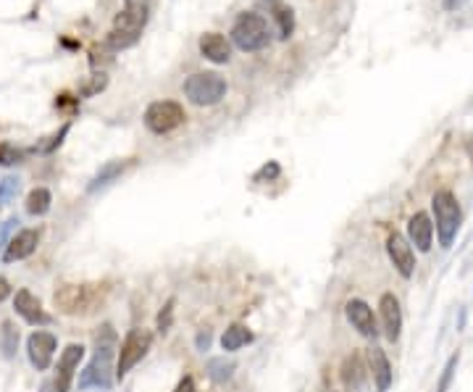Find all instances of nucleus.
Segmentation results:
<instances>
[{
    "label": "nucleus",
    "instance_id": "15",
    "mask_svg": "<svg viewBox=\"0 0 473 392\" xmlns=\"http://www.w3.org/2000/svg\"><path fill=\"white\" fill-rule=\"evenodd\" d=\"M368 371H371L374 384H376L378 392L390 390L392 387V363L381 347H371V350H368Z\"/></svg>",
    "mask_w": 473,
    "mask_h": 392
},
{
    "label": "nucleus",
    "instance_id": "25",
    "mask_svg": "<svg viewBox=\"0 0 473 392\" xmlns=\"http://www.w3.org/2000/svg\"><path fill=\"white\" fill-rule=\"evenodd\" d=\"M137 40H140V35H137V32H127V29H111V32H108L106 42L118 53V50L131 48V45L137 42Z\"/></svg>",
    "mask_w": 473,
    "mask_h": 392
},
{
    "label": "nucleus",
    "instance_id": "35",
    "mask_svg": "<svg viewBox=\"0 0 473 392\" xmlns=\"http://www.w3.org/2000/svg\"><path fill=\"white\" fill-rule=\"evenodd\" d=\"M174 392H198V387H195V379H192V377H184V379H182L177 387H174Z\"/></svg>",
    "mask_w": 473,
    "mask_h": 392
},
{
    "label": "nucleus",
    "instance_id": "19",
    "mask_svg": "<svg viewBox=\"0 0 473 392\" xmlns=\"http://www.w3.org/2000/svg\"><path fill=\"white\" fill-rule=\"evenodd\" d=\"M342 382L344 387L350 392H360L363 390V382H366V366L360 356H347L342 363Z\"/></svg>",
    "mask_w": 473,
    "mask_h": 392
},
{
    "label": "nucleus",
    "instance_id": "39",
    "mask_svg": "<svg viewBox=\"0 0 473 392\" xmlns=\"http://www.w3.org/2000/svg\"><path fill=\"white\" fill-rule=\"evenodd\" d=\"M40 392H58V390H56V384H53V379H47L45 384H42V390H40Z\"/></svg>",
    "mask_w": 473,
    "mask_h": 392
},
{
    "label": "nucleus",
    "instance_id": "16",
    "mask_svg": "<svg viewBox=\"0 0 473 392\" xmlns=\"http://www.w3.org/2000/svg\"><path fill=\"white\" fill-rule=\"evenodd\" d=\"M198 45H200L202 58L213 61V63H229V58H232V45L218 32H205Z\"/></svg>",
    "mask_w": 473,
    "mask_h": 392
},
{
    "label": "nucleus",
    "instance_id": "37",
    "mask_svg": "<svg viewBox=\"0 0 473 392\" xmlns=\"http://www.w3.org/2000/svg\"><path fill=\"white\" fill-rule=\"evenodd\" d=\"M6 297H11V282H8L6 276H0V303H3Z\"/></svg>",
    "mask_w": 473,
    "mask_h": 392
},
{
    "label": "nucleus",
    "instance_id": "20",
    "mask_svg": "<svg viewBox=\"0 0 473 392\" xmlns=\"http://www.w3.org/2000/svg\"><path fill=\"white\" fill-rule=\"evenodd\" d=\"M248 343H252V332H250L245 324H232L224 334H221V347L226 353H234L239 347H245Z\"/></svg>",
    "mask_w": 473,
    "mask_h": 392
},
{
    "label": "nucleus",
    "instance_id": "11",
    "mask_svg": "<svg viewBox=\"0 0 473 392\" xmlns=\"http://www.w3.org/2000/svg\"><path fill=\"white\" fill-rule=\"evenodd\" d=\"M378 311H381V327H384V337L390 343H397L402 334V308L400 300L394 292H384L378 300Z\"/></svg>",
    "mask_w": 473,
    "mask_h": 392
},
{
    "label": "nucleus",
    "instance_id": "34",
    "mask_svg": "<svg viewBox=\"0 0 473 392\" xmlns=\"http://www.w3.org/2000/svg\"><path fill=\"white\" fill-rule=\"evenodd\" d=\"M69 130H71V124H63V127H61V130L56 132V134H53V137H50V140L42 145V148H40V153H53V150H56V148L63 143V137L69 134Z\"/></svg>",
    "mask_w": 473,
    "mask_h": 392
},
{
    "label": "nucleus",
    "instance_id": "28",
    "mask_svg": "<svg viewBox=\"0 0 473 392\" xmlns=\"http://www.w3.org/2000/svg\"><path fill=\"white\" fill-rule=\"evenodd\" d=\"M22 190V179L19 177H3L0 179V208H6L8 203Z\"/></svg>",
    "mask_w": 473,
    "mask_h": 392
},
{
    "label": "nucleus",
    "instance_id": "8",
    "mask_svg": "<svg viewBox=\"0 0 473 392\" xmlns=\"http://www.w3.org/2000/svg\"><path fill=\"white\" fill-rule=\"evenodd\" d=\"M56 350H58V340H56L53 332L37 329V332H32L29 340H26V356H29V363H32L37 371H47V368H50Z\"/></svg>",
    "mask_w": 473,
    "mask_h": 392
},
{
    "label": "nucleus",
    "instance_id": "33",
    "mask_svg": "<svg viewBox=\"0 0 473 392\" xmlns=\"http://www.w3.org/2000/svg\"><path fill=\"white\" fill-rule=\"evenodd\" d=\"M279 174H282V166H279L276 161H268V164H263V166L255 171L252 182H266V179H276Z\"/></svg>",
    "mask_w": 473,
    "mask_h": 392
},
{
    "label": "nucleus",
    "instance_id": "1",
    "mask_svg": "<svg viewBox=\"0 0 473 392\" xmlns=\"http://www.w3.org/2000/svg\"><path fill=\"white\" fill-rule=\"evenodd\" d=\"M111 287L106 282H95V285H63L53 295V303L61 313L66 316H90L100 306H106Z\"/></svg>",
    "mask_w": 473,
    "mask_h": 392
},
{
    "label": "nucleus",
    "instance_id": "5",
    "mask_svg": "<svg viewBox=\"0 0 473 392\" xmlns=\"http://www.w3.org/2000/svg\"><path fill=\"white\" fill-rule=\"evenodd\" d=\"M226 90V79L216 72H198L184 82V95L192 106H216L224 100Z\"/></svg>",
    "mask_w": 473,
    "mask_h": 392
},
{
    "label": "nucleus",
    "instance_id": "23",
    "mask_svg": "<svg viewBox=\"0 0 473 392\" xmlns=\"http://www.w3.org/2000/svg\"><path fill=\"white\" fill-rule=\"evenodd\" d=\"M16 347H19V329L13 327V321H3L0 324V350H3V356L13 358Z\"/></svg>",
    "mask_w": 473,
    "mask_h": 392
},
{
    "label": "nucleus",
    "instance_id": "18",
    "mask_svg": "<svg viewBox=\"0 0 473 392\" xmlns=\"http://www.w3.org/2000/svg\"><path fill=\"white\" fill-rule=\"evenodd\" d=\"M129 166H131V161H108L106 166L93 177V182L87 185V192H97V190H103V187H108L111 182H116Z\"/></svg>",
    "mask_w": 473,
    "mask_h": 392
},
{
    "label": "nucleus",
    "instance_id": "27",
    "mask_svg": "<svg viewBox=\"0 0 473 392\" xmlns=\"http://www.w3.org/2000/svg\"><path fill=\"white\" fill-rule=\"evenodd\" d=\"M232 374H234V363L232 361H226V358H211L208 361V377L213 382H226Z\"/></svg>",
    "mask_w": 473,
    "mask_h": 392
},
{
    "label": "nucleus",
    "instance_id": "41",
    "mask_svg": "<svg viewBox=\"0 0 473 392\" xmlns=\"http://www.w3.org/2000/svg\"><path fill=\"white\" fill-rule=\"evenodd\" d=\"M468 153H471V164H473V143L468 145Z\"/></svg>",
    "mask_w": 473,
    "mask_h": 392
},
{
    "label": "nucleus",
    "instance_id": "22",
    "mask_svg": "<svg viewBox=\"0 0 473 392\" xmlns=\"http://www.w3.org/2000/svg\"><path fill=\"white\" fill-rule=\"evenodd\" d=\"M273 22H276V32L282 40H289L295 32V11L287 6H273Z\"/></svg>",
    "mask_w": 473,
    "mask_h": 392
},
{
    "label": "nucleus",
    "instance_id": "30",
    "mask_svg": "<svg viewBox=\"0 0 473 392\" xmlns=\"http://www.w3.org/2000/svg\"><path fill=\"white\" fill-rule=\"evenodd\" d=\"M106 87H108L106 72H97V74L90 77V82L79 87V97H93V95H97V93H103Z\"/></svg>",
    "mask_w": 473,
    "mask_h": 392
},
{
    "label": "nucleus",
    "instance_id": "26",
    "mask_svg": "<svg viewBox=\"0 0 473 392\" xmlns=\"http://www.w3.org/2000/svg\"><path fill=\"white\" fill-rule=\"evenodd\" d=\"M150 3L153 0H124V13L145 26L147 24V16H150Z\"/></svg>",
    "mask_w": 473,
    "mask_h": 392
},
{
    "label": "nucleus",
    "instance_id": "29",
    "mask_svg": "<svg viewBox=\"0 0 473 392\" xmlns=\"http://www.w3.org/2000/svg\"><path fill=\"white\" fill-rule=\"evenodd\" d=\"M26 150L22 148H16L13 143H0V166H16V164H22Z\"/></svg>",
    "mask_w": 473,
    "mask_h": 392
},
{
    "label": "nucleus",
    "instance_id": "6",
    "mask_svg": "<svg viewBox=\"0 0 473 392\" xmlns=\"http://www.w3.org/2000/svg\"><path fill=\"white\" fill-rule=\"evenodd\" d=\"M184 119H187V113L177 100H155L145 111V127L153 134H168L177 127H182Z\"/></svg>",
    "mask_w": 473,
    "mask_h": 392
},
{
    "label": "nucleus",
    "instance_id": "3",
    "mask_svg": "<svg viewBox=\"0 0 473 392\" xmlns=\"http://www.w3.org/2000/svg\"><path fill=\"white\" fill-rule=\"evenodd\" d=\"M232 42L245 53H255V50L268 48L271 42V29L266 24V19L258 13H239L234 26H232Z\"/></svg>",
    "mask_w": 473,
    "mask_h": 392
},
{
    "label": "nucleus",
    "instance_id": "4",
    "mask_svg": "<svg viewBox=\"0 0 473 392\" xmlns=\"http://www.w3.org/2000/svg\"><path fill=\"white\" fill-rule=\"evenodd\" d=\"M431 208H434V219H437V235H439V245L442 248H449L452 240L458 237V229H460L463 221V211L458 198L449 190H439L431 201Z\"/></svg>",
    "mask_w": 473,
    "mask_h": 392
},
{
    "label": "nucleus",
    "instance_id": "7",
    "mask_svg": "<svg viewBox=\"0 0 473 392\" xmlns=\"http://www.w3.org/2000/svg\"><path fill=\"white\" fill-rule=\"evenodd\" d=\"M150 345H153V334L147 332V329H131V332L124 337L121 347H118L116 377H127L131 368L137 366L142 358L147 356Z\"/></svg>",
    "mask_w": 473,
    "mask_h": 392
},
{
    "label": "nucleus",
    "instance_id": "40",
    "mask_svg": "<svg viewBox=\"0 0 473 392\" xmlns=\"http://www.w3.org/2000/svg\"><path fill=\"white\" fill-rule=\"evenodd\" d=\"M463 0H447V3H444V6H447V8H455V6H460Z\"/></svg>",
    "mask_w": 473,
    "mask_h": 392
},
{
    "label": "nucleus",
    "instance_id": "36",
    "mask_svg": "<svg viewBox=\"0 0 473 392\" xmlns=\"http://www.w3.org/2000/svg\"><path fill=\"white\" fill-rule=\"evenodd\" d=\"M16 224H19V219H16V216H11V219H8L6 224L0 226V242H3V240L8 237V232H11V229H13ZM0 248H3V245H0Z\"/></svg>",
    "mask_w": 473,
    "mask_h": 392
},
{
    "label": "nucleus",
    "instance_id": "32",
    "mask_svg": "<svg viewBox=\"0 0 473 392\" xmlns=\"http://www.w3.org/2000/svg\"><path fill=\"white\" fill-rule=\"evenodd\" d=\"M171 321H174V300H168L163 306V311L158 313V324H155V329L158 332H168L171 329Z\"/></svg>",
    "mask_w": 473,
    "mask_h": 392
},
{
    "label": "nucleus",
    "instance_id": "13",
    "mask_svg": "<svg viewBox=\"0 0 473 392\" xmlns=\"http://www.w3.org/2000/svg\"><path fill=\"white\" fill-rule=\"evenodd\" d=\"M37 245H40V229H22L8 240V245L3 250V261H24V258H29L35 253Z\"/></svg>",
    "mask_w": 473,
    "mask_h": 392
},
{
    "label": "nucleus",
    "instance_id": "9",
    "mask_svg": "<svg viewBox=\"0 0 473 392\" xmlns=\"http://www.w3.org/2000/svg\"><path fill=\"white\" fill-rule=\"evenodd\" d=\"M84 361V345L71 343L66 345V350L58 356V368H56V390L58 392H69L71 384H74V374L79 371V363Z\"/></svg>",
    "mask_w": 473,
    "mask_h": 392
},
{
    "label": "nucleus",
    "instance_id": "31",
    "mask_svg": "<svg viewBox=\"0 0 473 392\" xmlns=\"http://www.w3.org/2000/svg\"><path fill=\"white\" fill-rule=\"evenodd\" d=\"M458 361H460V356H452L447 361V366H444V374H442V379H439L437 392H447L449 390V384H452V377H455V368H458Z\"/></svg>",
    "mask_w": 473,
    "mask_h": 392
},
{
    "label": "nucleus",
    "instance_id": "17",
    "mask_svg": "<svg viewBox=\"0 0 473 392\" xmlns=\"http://www.w3.org/2000/svg\"><path fill=\"white\" fill-rule=\"evenodd\" d=\"M408 237H410V245L421 250V253H428L431 250V240H434V224L428 214H415L410 221H408Z\"/></svg>",
    "mask_w": 473,
    "mask_h": 392
},
{
    "label": "nucleus",
    "instance_id": "10",
    "mask_svg": "<svg viewBox=\"0 0 473 392\" xmlns=\"http://www.w3.org/2000/svg\"><path fill=\"white\" fill-rule=\"evenodd\" d=\"M13 308H16V313H19L26 324H32V327H47V324L53 321V316L45 313V308H42L40 297L32 295L29 290H19V292H16V297H13Z\"/></svg>",
    "mask_w": 473,
    "mask_h": 392
},
{
    "label": "nucleus",
    "instance_id": "38",
    "mask_svg": "<svg viewBox=\"0 0 473 392\" xmlns=\"http://www.w3.org/2000/svg\"><path fill=\"white\" fill-rule=\"evenodd\" d=\"M198 347H200V350H208V347H211V332H208V329L198 337Z\"/></svg>",
    "mask_w": 473,
    "mask_h": 392
},
{
    "label": "nucleus",
    "instance_id": "21",
    "mask_svg": "<svg viewBox=\"0 0 473 392\" xmlns=\"http://www.w3.org/2000/svg\"><path fill=\"white\" fill-rule=\"evenodd\" d=\"M53 205V195L47 187H35L26 195V214L29 216H45Z\"/></svg>",
    "mask_w": 473,
    "mask_h": 392
},
{
    "label": "nucleus",
    "instance_id": "2",
    "mask_svg": "<svg viewBox=\"0 0 473 392\" xmlns=\"http://www.w3.org/2000/svg\"><path fill=\"white\" fill-rule=\"evenodd\" d=\"M113 340L116 334L111 327H103V337L97 334V347H95L93 361L87 363V368L79 377V387L87 390V387H100V390H108L111 387V361H113Z\"/></svg>",
    "mask_w": 473,
    "mask_h": 392
},
{
    "label": "nucleus",
    "instance_id": "24",
    "mask_svg": "<svg viewBox=\"0 0 473 392\" xmlns=\"http://www.w3.org/2000/svg\"><path fill=\"white\" fill-rule=\"evenodd\" d=\"M113 58H116V50L111 48L108 42H95L93 48H90V66H93L95 72L100 69H106V66H111L113 63Z\"/></svg>",
    "mask_w": 473,
    "mask_h": 392
},
{
    "label": "nucleus",
    "instance_id": "12",
    "mask_svg": "<svg viewBox=\"0 0 473 392\" xmlns=\"http://www.w3.org/2000/svg\"><path fill=\"white\" fill-rule=\"evenodd\" d=\"M387 253H390V261L394 263V269L405 276V279H410L415 272V253H413V245L408 242V240L402 237V235H390L387 240Z\"/></svg>",
    "mask_w": 473,
    "mask_h": 392
},
{
    "label": "nucleus",
    "instance_id": "14",
    "mask_svg": "<svg viewBox=\"0 0 473 392\" xmlns=\"http://www.w3.org/2000/svg\"><path fill=\"white\" fill-rule=\"evenodd\" d=\"M344 313H347V321L353 324V329L363 334V337H376L378 329H376V316H374V308L368 306L366 300H350L347 306H344Z\"/></svg>",
    "mask_w": 473,
    "mask_h": 392
}]
</instances>
